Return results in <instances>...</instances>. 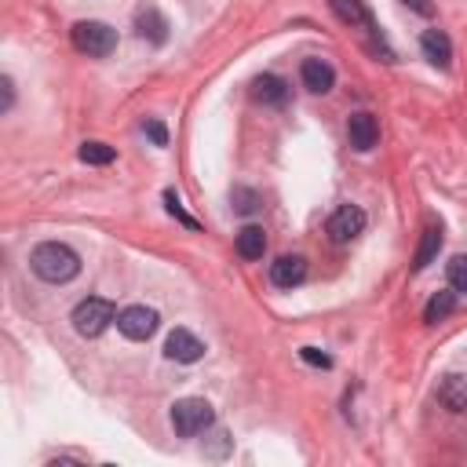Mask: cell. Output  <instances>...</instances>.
Wrapping results in <instances>:
<instances>
[{"label": "cell", "mask_w": 467, "mask_h": 467, "mask_svg": "<svg viewBox=\"0 0 467 467\" xmlns=\"http://www.w3.org/2000/svg\"><path fill=\"white\" fill-rule=\"evenodd\" d=\"M328 7L343 26H372V15H368L365 0H328Z\"/></svg>", "instance_id": "e0dca14e"}, {"label": "cell", "mask_w": 467, "mask_h": 467, "mask_svg": "<svg viewBox=\"0 0 467 467\" xmlns=\"http://www.w3.org/2000/svg\"><path fill=\"white\" fill-rule=\"evenodd\" d=\"M438 252H441V226H438V223H431V226L423 230V241H420V248H416L412 270H427V266L438 259Z\"/></svg>", "instance_id": "2e32d148"}, {"label": "cell", "mask_w": 467, "mask_h": 467, "mask_svg": "<svg viewBox=\"0 0 467 467\" xmlns=\"http://www.w3.org/2000/svg\"><path fill=\"white\" fill-rule=\"evenodd\" d=\"M164 204H168V212H171V215H175V219H182V223H186V226H197V223H193V219H190V215H186V212H182V204H179V197H175V193H171V190H164Z\"/></svg>", "instance_id": "7402d4cb"}, {"label": "cell", "mask_w": 467, "mask_h": 467, "mask_svg": "<svg viewBox=\"0 0 467 467\" xmlns=\"http://www.w3.org/2000/svg\"><path fill=\"white\" fill-rule=\"evenodd\" d=\"M0 88H4V109H11V102H15V84H11V77H4Z\"/></svg>", "instance_id": "d4e9b609"}, {"label": "cell", "mask_w": 467, "mask_h": 467, "mask_svg": "<svg viewBox=\"0 0 467 467\" xmlns=\"http://www.w3.org/2000/svg\"><path fill=\"white\" fill-rule=\"evenodd\" d=\"M234 201H237V204H234L237 212H244V215L255 212V193H248V190H234Z\"/></svg>", "instance_id": "cb8c5ba5"}, {"label": "cell", "mask_w": 467, "mask_h": 467, "mask_svg": "<svg viewBox=\"0 0 467 467\" xmlns=\"http://www.w3.org/2000/svg\"><path fill=\"white\" fill-rule=\"evenodd\" d=\"M69 321H73V328L80 332V336H102L106 328H109V321H117V306L106 299V296H88V299H80L77 306H73V314H69Z\"/></svg>", "instance_id": "7a4b0ae2"}, {"label": "cell", "mask_w": 467, "mask_h": 467, "mask_svg": "<svg viewBox=\"0 0 467 467\" xmlns=\"http://www.w3.org/2000/svg\"><path fill=\"white\" fill-rule=\"evenodd\" d=\"M135 29H139V36L150 40V44H164V40H168V18H164L157 7H150V4L135 11Z\"/></svg>", "instance_id": "8fae6325"}, {"label": "cell", "mask_w": 467, "mask_h": 467, "mask_svg": "<svg viewBox=\"0 0 467 467\" xmlns=\"http://www.w3.org/2000/svg\"><path fill=\"white\" fill-rule=\"evenodd\" d=\"M299 358H303L306 365H321V368H328V365H332V358H328V354H321L317 347H303V350H299Z\"/></svg>", "instance_id": "603a6c76"}, {"label": "cell", "mask_w": 467, "mask_h": 467, "mask_svg": "<svg viewBox=\"0 0 467 467\" xmlns=\"http://www.w3.org/2000/svg\"><path fill=\"white\" fill-rule=\"evenodd\" d=\"M69 40L80 55H91V58H102L117 47V29L106 26V22H95V18H84L69 29Z\"/></svg>", "instance_id": "3957f363"}, {"label": "cell", "mask_w": 467, "mask_h": 467, "mask_svg": "<svg viewBox=\"0 0 467 467\" xmlns=\"http://www.w3.org/2000/svg\"><path fill=\"white\" fill-rule=\"evenodd\" d=\"M142 131L153 139V146H168V128H164L161 120H153V117H150V120L142 124Z\"/></svg>", "instance_id": "44dd1931"}, {"label": "cell", "mask_w": 467, "mask_h": 467, "mask_svg": "<svg viewBox=\"0 0 467 467\" xmlns=\"http://www.w3.org/2000/svg\"><path fill=\"white\" fill-rule=\"evenodd\" d=\"M212 423H215V412H212V405H208L204 398H179V401L171 405V427H175V434H182V438L204 434Z\"/></svg>", "instance_id": "277c9868"}, {"label": "cell", "mask_w": 467, "mask_h": 467, "mask_svg": "<svg viewBox=\"0 0 467 467\" xmlns=\"http://www.w3.org/2000/svg\"><path fill=\"white\" fill-rule=\"evenodd\" d=\"M438 401L449 412H467V376H460V372L445 376L441 387H438Z\"/></svg>", "instance_id": "5bb4252c"}, {"label": "cell", "mask_w": 467, "mask_h": 467, "mask_svg": "<svg viewBox=\"0 0 467 467\" xmlns=\"http://www.w3.org/2000/svg\"><path fill=\"white\" fill-rule=\"evenodd\" d=\"M365 212L358 208V204H339L332 215H328V237L336 241V244H347V241H354L361 230H365Z\"/></svg>", "instance_id": "8992f818"}, {"label": "cell", "mask_w": 467, "mask_h": 467, "mask_svg": "<svg viewBox=\"0 0 467 467\" xmlns=\"http://www.w3.org/2000/svg\"><path fill=\"white\" fill-rule=\"evenodd\" d=\"M405 4H409L416 15H434V4H431V0H405Z\"/></svg>", "instance_id": "484cf974"}, {"label": "cell", "mask_w": 467, "mask_h": 467, "mask_svg": "<svg viewBox=\"0 0 467 467\" xmlns=\"http://www.w3.org/2000/svg\"><path fill=\"white\" fill-rule=\"evenodd\" d=\"M157 325H161V314H157L153 306H142V303L124 306V310L117 314V328H120L128 339H135V343L150 339V336L157 332Z\"/></svg>", "instance_id": "5b68a950"}, {"label": "cell", "mask_w": 467, "mask_h": 467, "mask_svg": "<svg viewBox=\"0 0 467 467\" xmlns=\"http://www.w3.org/2000/svg\"><path fill=\"white\" fill-rule=\"evenodd\" d=\"M201 354H204V343H201L190 328L168 332V339H164V358H171V361H179V365H193V361H201Z\"/></svg>", "instance_id": "52a82bcc"}, {"label": "cell", "mask_w": 467, "mask_h": 467, "mask_svg": "<svg viewBox=\"0 0 467 467\" xmlns=\"http://www.w3.org/2000/svg\"><path fill=\"white\" fill-rule=\"evenodd\" d=\"M420 47H423L427 62H434V66H441V69L452 62V44H449L445 29H423V36H420Z\"/></svg>", "instance_id": "7c38bea8"}, {"label": "cell", "mask_w": 467, "mask_h": 467, "mask_svg": "<svg viewBox=\"0 0 467 467\" xmlns=\"http://www.w3.org/2000/svg\"><path fill=\"white\" fill-rule=\"evenodd\" d=\"M445 274H449V288L467 296V255H452L449 266H445Z\"/></svg>", "instance_id": "ffe728a7"}, {"label": "cell", "mask_w": 467, "mask_h": 467, "mask_svg": "<svg viewBox=\"0 0 467 467\" xmlns=\"http://www.w3.org/2000/svg\"><path fill=\"white\" fill-rule=\"evenodd\" d=\"M299 77H303V88L314 91V95H325V91H332V84H336V69H332L325 58H303Z\"/></svg>", "instance_id": "30bf717a"}, {"label": "cell", "mask_w": 467, "mask_h": 467, "mask_svg": "<svg viewBox=\"0 0 467 467\" xmlns=\"http://www.w3.org/2000/svg\"><path fill=\"white\" fill-rule=\"evenodd\" d=\"M237 255L241 259H263V252H266V234H263V226H255V223H248V226H241L237 230Z\"/></svg>", "instance_id": "9a60e30c"}, {"label": "cell", "mask_w": 467, "mask_h": 467, "mask_svg": "<svg viewBox=\"0 0 467 467\" xmlns=\"http://www.w3.org/2000/svg\"><path fill=\"white\" fill-rule=\"evenodd\" d=\"M29 266H33V274L40 281L66 285V281H73L80 274V255L62 241H40L33 248V255H29Z\"/></svg>", "instance_id": "6da1fadb"}, {"label": "cell", "mask_w": 467, "mask_h": 467, "mask_svg": "<svg viewBox=\"0 0 467 467\" xmlns=\"http://www.w3.org/2000/svg\"><path fill=\"white\" fill-rule=\"evenodd\" d=\"M452 306H456V292H452V288H449V292H438V296L427 299V306H423V321H427V325H438L441 317L452 314Z\"/></svg>", "instance_id": "ac0fdd59"}, {"label": "cell", "mask_w": 467, "mask_h": 467, "mask_svg": "<svg viewBox=\"0 0 467 467\" xmlns=\"http://www.w3.org/2000/svg\"><path fill=\"white\" fill-rule=\"evenodd\" d=\"M347 135H350V146L358 150V153H368L376 142H379V124H376V117L372 113H350V120H347Z\"/></svg>", "instance_id": "ba28073f"}, {"label": "cell", "mask_w": 467, "mask_h": 467, "mask_svg": "<svg viewBox=\"0 0 467 467\" xmlns=\"http://www.w3.org/2000/svg\"><path fill=\"white\" fill-rule=\"evenodd\" d=\"M77 157H80L84 164H109V161L117 157V150L106 146V142H99V139H88V142H80Z\"/></svg>", "instance_id": "d6986e66"}, {"label": "cell", "mask_w": 467, "mask_h": 467, "mask_svg": "<svg viewBox=\"0 0 467 467\" xmlns=\"http://www.w3.org/2000/svg\"><path fill=\"white\" fill-rule=\"evenodd\" d=\"M252 99L263 102V106H281L288 99V84L281 77H274V73H263V77L252 80Z\"/></svg>", "instance_id": "4fadbf2b"}, {"label": "cell", "mask_w": 467, "mask_h": 467, "mask_svg": "<svg viewBox=\"0 0 467 467\" xmlns=\"http://www.w3.org/2000/svg\"><path fill=\"white\" fill-rule=\"evenodd\" d=\"M306 281V259L303 255H277L270 263V285L277 288H296Z\"/></svg>", "instance_id": "9c48e42d"}]
</instances>
